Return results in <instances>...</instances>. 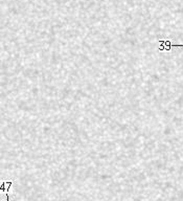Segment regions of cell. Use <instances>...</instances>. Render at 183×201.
<instances>
[{"label":"cell","instance_id":"cell-1","mask_svg":"<svg viewBox=\"0 0 183 201\" xmlns=\"http://www.w3.org/2000/svg\"><path fill=\"white\" fill-rule=\"evenodd\" d=\"M174 47H183L182 44H174L171 40H159L158 50L160 52H170Z\"/></svg>","mask_w":183,"mask_h":201},{"label":"cell","instance_id":"cell-2","mask_svg":"<svg viewBox=\"0 0 183 201\" xmlns=\"http://www.w3.org/2000/svg\"><path fill=\"white\" fill-rule=\"evenodd\" d=\"M13 185V181H2L1 186H0V191L1 193H8V190L11 189V186Z\"/></svg>","mask_w":183,"mask_h":201},{"label":"cell","instance_id":"cell-3","mask_svg":"<svg viewBox=\"0 0 183 201\" xmlns=\"http://www.w3.org/2000/svg\"><path fill=\"white\" fill-rule=\"evenodd\" d=\"M5 197H7V201H10V196H8V193H5Z\"/></svg>","mask_w":183,"mask_h":201}]
</instances>
